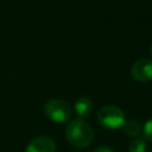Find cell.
<instances>
[{
  "label": "cell",
  "mask_w": 152,
  "mask_h": 152,
  "mask_svg": "<svg viewBox=\"0 0 152 152\" xmlns=\"http://www.w3.org/2000/svg\"><path fill=\"white\" fill-rule=\"evenodd\" d=\"M66 140L76 148L88 147L94 138L93 128L82 119H75L69 122L65 129Z\"/></svg>",
  "instance_id": "6da1fadb"
},
{
  "label": "cell",
  "mask_w": 152,
  "mask_h": 152,
  "mask_svg": "<svg viewBox=\"0 0 152 152\" xmlns=\"http://www.w3.org/2000/svg\"><path fill=\"white\" fill-rule=\"evenodd\" d=\"M97 120H99V124L103 128L112 129V131H115V129L122 127L126 121L124 112L118 106H114V104L103 106L99 110Z\"/></svg>",
  "instance_id": "7a4b0ae2"
},
{
  "label": "cell",
  "mask_w": 152,
  "mask_h": 152,
  "mask_svg": "<svg viewBox=\"0 0 152 152\" xmlns=\"http://www.w3.org/2000/svg\"><path fill=\"white\" fill-rule=\"evenodd\" d=\"M44 113L51 121L63 124L71 118L72 109L66 101L61 99H52L44 104Z\"/></svg>",
  "instance_id": "3957f363"
},
{
  "label": "cell",
  "mask_w": 152,
  "mask_h": 152,
  "mask_svg": "<svg viewBox=\"0 0 152 152\" xmlns=\"http://www.w3.org/2000/svg\"><path fill=\"white\" fill-rule=\"evenodd\" d=\"M132 77L140 83L152 80V61L148 58H140L135 61L131 69Z\"/></svg>",
  "instance_id": "277c9868"
},
{
  "label": "cell",
  "mask_w": 152,
  "mask_h": 152,
  "mask_svg": "<svg viewBox=\"0 0 152 152\" xmlns=\"http://www.w3.org/2000/svg\"><path fill=\"white\" fill-rule=\"evenodd\" d=\"M25 152H56V144L46 135H38L28 142Z\"/></svg>",
  "instance_id": "5b68a950"
},
{
  "label": "cell",
  "mask_w": 152,
  "mask_h": 152,
  "mask_svg": "<svg viewBox=\"0 0 152 152\" xmlns=\"http://www.w3.org/2000/svg\"><path fill=\"white\" fill-rule=\"evenodd\" d=\"M93 110V102L90 99L82 96L80 99H77V101L75 102V112L78 116V119H84L87 116L90 115Z\"/></svg>",
  "instance_id": "8992f818"
},
{
  "label": "cell",
  "mask_w": 152,
  "mask_h": 152,
  "mask_svg": "<svg viewBox=\"0 0 152 152\" xmlns=\"http://www.w3.org/2000/svg\"><path fill=\"white\" fill-rule=\"evenodd\" d=\"M124 132L126 135L131 137V138H138L139 134L142 132V127L140 126V124L135 120H128V121H125L124 126Z\"/></svg>",
  "instance_id": "52a82bcc"
},
{
  "label": "cell",
  "mask_w": 152,
  "mask_h": 152,
  "mask_svg": "<svg viewBox=\"0 0 152 152\" xmlns=\"http://www.w3.org/2000/svg\"><path fill=\"white\" fill-rule=\"evenodd\" d=\"M147 144L144 138H133L128 144V152H146Z\"/></svg>",
  "instance_id": "ba28073f"
},
{
  "label": "cell",
  "mask_w": 152,
  "mask_h": 152,
  "mask_svg": "<svg viewBox=\"0 0 152 152\" xmlns=\"http://www.w3.org/2000/svg\"><path fill=\"white\" fill-rule=\"evenodd\" d=\"M142 135L145 140L152 141V116L145 122L144 127H142Z\"/></svg>",
  "instance_id": "9c48e42d"
},
{
  "label": "cell",
  "mask_w": 152,
  "mask_h": 152,
  "mask_svg": "<svg viewBox=\"0 0 152 152\" xmlns=\"http://www.w3.org/2000/svg\"><path fill=\"white\" fill-rule=\"evenodd\" d=\"M94 152H114V150L108 145H101L94 150Z\"/></svg>",
  "instance_id": "30bf717a"
},
{
  "label": "cell",
  "mask_w": 152,
  "mask_h": 152,
  "mask_svg": "<svg viewBox=\"0 0 152 152\" xmlns=\"http://www.w3.org/2000/svg\"><path fill=\"white\" fill-rule=\"evenodd\" d=\"M151 55H152V46H151Z\"/></svg>",
  "instance_id": "8fae6325"
}]
</instances>
